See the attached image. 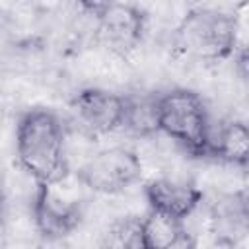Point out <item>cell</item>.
Segmentation results:
<instances>
[{
  "label": "cell",
  "instance_id": "1",
  "mask_svg": "<svg viewBox=\"0 0 249 249\" xmlns=\"http://www.w3.org/2000/svg\"><path fill=\"white\" fill-rule=\"evenodd\" d=\"M16 160L33 183H60L70 175L66 128L47 107L25 109L16 123Z\"/></svg>",
  "mask_w": 249,
  "mask_h": 249
},
{
  "label": "cell",
  "instance_id": "2",
  "mask_svg": "<svg viewBox=\"0 0 249 249\" xmlns=\"http://www.w3.org/2000/svg\"><path fill=\"white\" fill-rule=\"evenodd\" d=\"M245 12L228 14L214 8L189 10L175 27V47L200 62H222L245 49Z\"/></svg>",
  "mask_w": 249,
  "mask_h": 249
},
{
  "label": "cell",
  "instance_id": "3",
  "mask_svg": "<svg viewBox=\"0 0 249 249\" xmlns=\"http://www.w3.org/2000/svg\"><path fill=\"white\" fill-rule=\"evenodd\" d=\"M158 132L179 144L191 158L210 160L212 123L204 99L187 88H173L156 95Z\"/></svg>",
  "mask_w": 249,
  "mask_h": 249
},
{
  "label": "cell",
  "instance_id": "4",
  "mask_svg": "<svg viewBox=\"0 0 249 249\" xmlns=\"http://www.w3.org/2000/svg\"><path fill=\"white\" fill-rule=\"evenodd\" d=\"M140 156L124 146H111L88 158L76 171V181L99 195H119L142 179Z\"/></svg>",
  "mask_w": 249,
  "mask_h": 249
},
{
  "label": "cell",
  "instance_id": "5",
  "mask_svg": "<svg viewBox=\"0 0 249 249\" xmlns=\"http://www.w3.org/2000/svg\"><path fill=\"white\" fill-rule=\"evenodd\" d=\"M60 183H35L31 216L39 235L47 241L68 237L84 218V204L78 196L62 193Z\"/></svg>",
  "mask_w": 249,
  "mask_h": 249
},
{
  "label": "cell",
  "instance_id": "6",
  "mask_svg": "<svg viewBox=\"0 0 249 249\" xmlns=\"http://www.w3.org/2000/svg\"><path fill=\"white\" fill-rule=\"evenodd\" d=\"M78 121L95 134H111L124 126L128 95L103 88H82L70 99Z\"/></svg>",
  "mask_w": 249,
  "mask_h": 249
},
{
  "label": "cell",
  "instance_id": "7",
  "mask_svg": "<svg viewBox=\"0 0 249 249\" xmlns=\"http://www.w3.org/2000/svg\"><path fill=\"white\" fill-rule=\"evenodd\" d=\"M148 210L187 222L202 204L204 193L191 181L158 177L144 185Z\"/></svg>",
  "mask_w": 249,
  "mask_h": 249
},
{
  "label": "cell",
  "instance_id": "8",
  "mask_svg": "<svg viewBox=\"0 0 249 249\" xmlns=\"http://www.w3.org/2000/svg\"><path fill=\"white\" fill-rule=\"evenodd\" d=\"M97 21L101 33L113 47L128 51L142 43L148 25V16L140 6L117 0L107 12L97 18Z\"/></svg>",
  "mask_w": 249,
  "mask_h": 249
},
{
  "label": "cell",
  "instance_id": "9",
  "mask_svg": "<svg viewBox=\"0 0 249 249\" xmlns=\"http://www.w3.org/2000/svg\"><path fill=\"white\" fill-rule=\"evenodd\" d=\"M193 245L191 233L183 220L148 210L140 218L138 226V247L142 249H175Z\"/></svg>",
  "mask_w": 249,
  "mask_h": 249
},
{
  "label": "cell",
  "instance_id": "10",
  "mask_svg": "<svg viewBox=\"0 0 249 249\" xmlns=\"http://www.w3.org/2000/svg\"><path fill=\"white\" fill-rule=\"evenodd\" d=\"M210 160L245 169L249 163V128L239 119L224 121L212 128Z\"/></svg>",
  "mask_w": 249,
  "mask_h": 249
},
{
  "label": "cell",
  "instance_id": "11",
  "mask_svg": "<svg viewBox=\"0 0 249 249\" xmlns=\"http://www.w3.org/2000/svg\"><path fill=\"white\" fill-rule=\"evenodd\" d=\"M136 136H150L158 132L156 124V95L150 97H130L128 95V109H126V119L124 126Z\"/></svg>",
  "mask_w": 249,
  "mask_h": 249
},
{
  "label": "cell",
  "instance_id": "12",
  "mask_svg": "<svg viewBox=\"0 0 249 249\" xmlns=\"http://www.w3.org/2000/svg\"><path fill=\"white\" fill-rule=\"evenodd\" d=\"M115 2H117V0H78V6H80L82 12L93 16V18L97 19V18H99L103 12H107Z\"/></svg>",
  "mask_w": 249,
  "mask_h": 249
},
{
  "label": "cell",
  "instance_id": "13",
  "mask_svg": "<svg viewBox=\"0 0 249 249\" xmlns=\"http://www.w3.org/2000/svg\"><path fill=\"white\" fill-rule=\"evenodd\" d=\"M6 212H8V195H6L4 175L0 173V226H6Z\"/></svg>",
  "mask_w": 249,
  "mask_h": 249
}]
</instances>
